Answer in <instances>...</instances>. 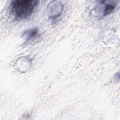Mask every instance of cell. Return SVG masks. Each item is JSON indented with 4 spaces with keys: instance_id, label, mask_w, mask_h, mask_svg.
Segmentation results:
<instances>
[{
    "instance_id": "6da1fadb",
    "label": "cell",
    "mask_w": 120,
    "mask_h": 120,
    "mask_svg": "<svg viewBox=\"0 0 120 120\" xmlns=\"http://www.w3.org/2000/svg\"><path fill=\"white\" fill-rule=\"evenodd\" d=\"M39 1L33 0H12L9 6L10 15L15 21L29 18L38 5Z\"/></svg>"
},
{
    "instance_id": "7a4b0ae2",
    "label": "cell",
    "mask_w": 120,
    "mask_h": 120,
    "mask_svg": "<svg viewBox=\"0 0 120 120\" xmlns=\"http://www.w3.org/2000/svg\"><path fill=\"white\" fill-rule=\"evenodd\" d=\"M116 3L112 1H100L98 3L97 8L98 10L101 9V14L100 15L105 16L111 14L116 7Z\"/></svg>"
},
{
    "instance_id": "3957f363",
    "label": "cell",
    "mask_w": 120,
    "mask_h": 120,
    "mask_svg": "<svg viewBox=\"0 0 120 120\" xmlns=\"http://www.w3.org/2000/svg\"><path fill=\"white\" fill-rule=\"evenodd\" d=\"M39 31L37 28H33L23 32L22 37L27 43L34 41L39 36Z\"/></svg>"
}]
</instances>
